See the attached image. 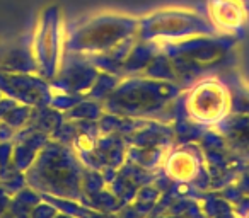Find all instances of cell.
<instances>
[{
  "label": "cell",
  "mask_w": 249,
  "mask_h": 218,
  "mask_svg": "<svg viewBox=\"0 0 249 218\" xmlns=\"http://www.w3.org/2000/svg\"><path fill=\"white\" fill-rule=\"evenodd\" d=\"M139 36L147 43L166 45L196 36H213L217 29L203 14L186 7H164L139 17Z\"/></svg>",
  "instance_id": "1"
},
{
  "label": "cell",
  "mask_w": 249,
  "mask_h": 218,
  "mask_svg": "<svg viewBox=\"0 0 249 218\" xmlns=\"http://www.w3.org/2000/svg\"><path fill=\"white\" fill-rule=\"evenodd\" d=\"M139 31V17L124 12H97L65 29V46L70 51H97L128 41Z\"/></svg>",
  "instance_id": "2"
},
{
  "label": "cell",
  "mask_w": 249,
  "mask_h": 218,
  "mask_svg": "<svg viewBox=\"0 0 249 218\" xmlns=\"http://www.w3.org/2000/svg\"><path fill=\"white\" fill-rule=\"evenodd\" d=\"M63 45H65V26H63L62 11L56 5H48L41 11L36 22L31 48L36 68L45 77H53L56 73Z\"/></svg>",
  "instance_id": "3"
},
{
  "label": "cell",
  "mask_w": 249,
  "mask_h": 218,
  "mask_svg": "<svg viewBox=\"0 0 249 218\" xmlns=\"http://www.w3.org/2000/svg\"><path fill=\"white\" fill-rule=\"evenodd\" d=\"M2 96L24 104H38L48 96V87L39 77L28 72H2L0 70Z\"/></svg>",
  "instance_id": "4"
},
{
  "label": "cell",
  "mask_w": 249,
  "mask_h": 218,
  "mask_svg": "<svg viewBox=\"0 0 249 218\" xmlns=\"http://www.w3.org/2000/svg\"><path fill=\"white\" fill-rule=\"evenodd\" d=\"M208 19L218 33L231 34L246 24L248 12L237 0H208Z\"/></svg>",
  "instance_id": "5"
},
{
  "label": "cell",
  "mask_w": 249,
  "mask_h": 218,
  "mask_svg": "<svg viewBox=\"0 0 249 218\" xmlns=\"http://www.w3.org/2000/svg\"><path fill=\"white\" fill-rule=\"evenodd\" d=\"M239 4H242V7L246 9V12L249 14V0H237Z\"/></svg>",
  "instance_id": "6"
},
{
  "label": "cell",
  "mask_w": 249,
  "mask_h": 218,
  "mask_svg": "<svg viewBox=\"0 0 249 218\" xmlns=\"http://www.w3.org/2000/svg\"><path fill=\"white\" fill-rule=\"evenodd\" d=\"M2 97H4V96H2V92H0V99H2Z\"/></svg>",
  "instance_id": "7"
}]
</instances>
